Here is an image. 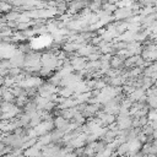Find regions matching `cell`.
Returning <instances> with one entry per match:
<instances>
[]
</instances>
